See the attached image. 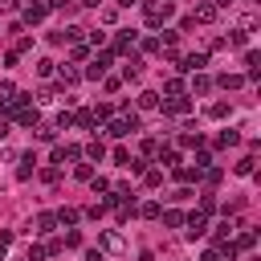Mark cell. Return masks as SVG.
Instances as JSON below:
<instances>
[{"label":"cell","mask_w":261,"mask_h":261,"mask_svg":"<svg viewBox=\"0 0 261 261\" xmlns=\"http://www.w3.org/2000/svg\"><path fill=\"white\" fill-rule=\"evenodd\" d=\"M86 261H106V257H102V249H90V253H86Z\"/></svg>","instance_id":"obj_20"},{"label":"cell","mask_w":261,"mask_h":261,"mask_svg":"<svg viewBox=\"0 0 261 261\" xmlns=\"http://www.w3.org/2000/svg\"><path fill=\"white\" fill-rule=\"evenodd\" d=\"M86 155H90V160H102V155H106V147H102V143H90Z\"/></svg>","instance_id":"obj_12"},{"label":"cell","mask_w":261,"mask_h":261,"mask_svg":"<svg viewBox=\"0 0 261 261\" xmlns=\"http://www.w3.org/2000/svg\"><path fill=\"white\" fill-rule=\"evenodd\" d=\"M102 245H106L110 253H122V237L119 233H102Z\"/></svg>","instance_id":"obj_5"},{"label":"cell","mask_w":261,"mask_h":261,"mask_svg":"<svg viewBox=\"0 0 261 261\" xmlns=\"http://www.w3.org/2000/svg\"><path fill=\"white\" fill-rule=\"evenodd\" d=\"M106 65H110V53H102V58H94V65L86 70V78H102V74H106Z\"/></svg>","instance_id":"obj_4"},{"label":"cell","mask_w":261,"mask_h":261,"mask_svg":"<svg viewBox=\"0 0 261 261\" xmlns=\"http://www.w3.org/2000/svg\"><path fill=\"white\" fill-rule=\"evenodd\" d=\"M53 224H58V217H49V212H41V217H37V233H53Z\"/></svg>","instance_id":"obj_8"},{"label":"cell","mask_w":261,"mask_h":261,"mask_svg":"<svg viewBox=\"0 0 261 261\" xmlns=\"http://www.w3.org/2000/svg\"><path fill=\"white\" fill-rule=\"evenodd\" d=\"M208 115H212V119H229V106H224V102H217V106H208Z\"/></svg>","instance_id":"obj_14"},{"label":"cell","mask_w":261,"mask_h":261,"mask_svg":"<svg viewBox=\"0 0 261 261\" xmlns=\"http://www.w3.org/2000/svg\"><path fill=\"white\" fill-rule=\"evenodd\" d=\"M200 261H221V253H212V249H208V253H204Z\"/></svg>","instance_id":"obj_21"},{"label":"cell","mask_w":261,"mask_h":261,"mask_svg":"<svg viewBox=\"0 0 261 261\" xmlns=\"http://www.w3.org/2000/svg\"><path fill=\"white\" fill-rule=\"evenodd\" d=\"M58 221H61V224H78V212H74V208H61Z\"/></svg>","instance_id":"obj_11"},{"label":"cell","mask_w":261,"mask_h":261,"mask_svg":"<svg viewBox=\"0 0 261 261\" xmlns=\"http://www.w3.org/2000/svg\"><path fill=\"white\" fill-rule=\"evenodd\" d=\"M49 74H53V61L41 58V61H37V78H49Z\"/></svg>","instance_id":"obj_10"},{"label":"cell","mask_w":261,"mask_h":261,"mask_svg":"<svg viewBox=\"0 0 261 261\" xmlns=\"http://www.w3.org/2000/svg\"><path fill=\"white\" fill-rule=\"evenodd\" d=\"M237 139H241V135H237V131H224V135H221V139H217V143H221V147H233Z\"/></svg>","instance_id":"obj_17"},{"label":"cell","mask_w":261,"mask_h":261,"mask_svg":"<svg viewBox=\"0 0 261 261\" xmlns=\"http://www.w3.org/2000/svg\"><path fill=\"white\" fill-rule=\"evenodd\" d=\"M163 224H172V229H176V224H184V217H180V212H163Z\"/></svg>","instance_id":"obj_18"},{"label":"cell","mask_w":261,"mask_h":261,"mask_svg":"<svg viewBox=\"0 0 261 261\" xmlns=\"http://www.w3.org/2000/svg\"><path fill=\"white\" fill-rule=\"evenodd\" d=\"M204 229H208L204 212H192V217H188V237H204Z\"/></svg>","instance_id":"obj_1"},{"label":"cell","mask_w":261,"mask_h":261,"mask_svg":"<svg viewBox=\"0 0 261 261\" xmlns=\"http://www.w3.org/2000/svg\"><path fill=\"white\" fill-rule=\"evenodd\" d=\"M131 41H135V33H131V29H122V33H119V41H115V49H127Z\"/></svg>","instance_id":"obj_9"},{"label":"cell","mask_w":261,"mask_h":261,"mask_svg":"<svg viewBox=\"0 0 261 261\" xmlns=\"http://www.w3.org/2000/svg\"><path fill=\"white\" fill-rule=\"evenodd\" d=\"M204 61H208V58H204V53H188V58H184V65H180V70L196 74V70H204Z\"/></svg>","instance_id":"obj_3"},{"label":"cell","mask_w":261,"mask_h":261,"mask_svg":"<svg viewBox=\"0 0 261 261\" xmlns=\"http://www.w3.org/2000/svg\"><path fill=\"white\" fill-rule=\"evenodd\" d=\"M45 13H49V4H41V0H37V4L25 8V20H29V25H37V20H45Z\"/></svg>","instance_id":"obj_2"},{"label":"cell","mask_w":261,"mask_h":261,"mask_svg":"<svg viewBox=\"0 0 261 261\" xmlns=\"http://www.w3.org/2000/svg\"><path fill=\"white\" fill-rule=\"evenodd\" d=\"M4 253H8V241H4V237H0V261H4Z\"/></svg>","instance_id":"obj_22"},{"label":"cell","mask_w":261,"mask_h":261,"mask_svg":"<svg viewBox=\"0 0 261 261\" xmlns=\"http://www.w3.org/2000/svg\"><path fill=\"white\" fill-rule=\"evenodd\" d=\"M217 4H221V8H229V4H233V0H217Z\"/></svg>","instance_id":"obj_25"},{"label":"cell","mask_w":261,"mask_h":261,"mask_svg":"<svg viewBox=\"0 0 261 261\" xmlns=\"http://www.w3.org/2000/svg\"><path fill=\"white\" fill-rule=\"evenodd\" d=\"M221 86H224V90H237V86H241V78H237V74H224Z\"/></svg>","instance_id":"obj_16"},{"label":"cell","mask_w":261,"mask_h":261,"mask_svg":"<svg viewBox=\"0 0 261 261\" xmlns=\"http://www.w3.org/2000/svg\"><path fill=\"white\" fill-rule=\"evenodd\" d=\"M192 20H217V4H196V17Z\"/></svg>","instance_id":"obj_6"},{"label":"cell","mask_w":261,"mask_h":261,"mask_svg":"<svg viewBox=\"0 0 261 261\" xmlns=\"http://www.w3.org/2000/svg\"><path fill=\"white\" fill-rule=\"evenodd\" d=\"M82 4H90V8H98V4H102V0H82Z\"/></svg>","instance_id":"obj_24"},{"label":"cell","mask_w":261,"mask_h":261,"mask_svg":"<svg viewBox=\"0 0 261 261\" xmlns=\"http://www.w3.org/2000/svg\"><path fill=\"white\" fill-rule=\"evenodd\" d=\"M139 106H143V110H155V106H160V94H151V90H143V94H139Z\"/></svg>","instance_id":"obj_7"},{"label":"cell","mask_w":261,"mask_h":261,"mask_svg":"<svg viewBox=\"0 0 261 261\" xmlns=\"http://www.w3.org/2000/svg\"><path fill=\"white\" fill-rule=\"evenodd\" d=\"M4 135H8V119H0V139H4Z\"/></svg>","instance_id":"obj_23"},{"label":"cell","mask_w":261,"mask_h":261,"mask_svg":"<svg viewBox=\"0 0 261 261\" xmlns=\"http://www.w3.org/2000/svg\"><path fill=\"white\" fill-rule=\"evenodd\" d=\"M249 172H253V155H245V160L237 163V176H249Z\"/></svg>","instance_id":"obj_13"},{"label":"cell","mask_w":261,"mask_h":261,"mask_svg":"<svg viewBox=\"0 0 261 261\" xmlns=\"http://www.w3.org/2000/svg\"><path fill=\"white\" fill-rule=\"evenodd\" d=\"M119 4H135V0H119Z\"/></svg>","instance_id":"obj_26"},{"label":"cell","mask_w":261,"mask_h":261,"mask_svg":"<svg viewBox=\"0 0 261 261\" xmlns=\"http://www.w3.org/2000/svg\"><path fill=\"white\" fill-rule=\"evenodd\" d=\"M90 184H94V192H110V184H106L102 176H90Z\"/></svg>","instance_id":"obj_19"},{"label":"cell","mask_w":261,"mask_h":261,"mask_svg":"<svg viewBox=\"0 0 261 261\" xmlns=\"http://www.w3.org/2000/svg\"><path fill=\"white\" fill-rule=\"evenodd\" d=\"M61 82H65V86H74V82H78V70H70V65H61Z\"/></svg>","instance_id":"obj_15"}]
</instances>
